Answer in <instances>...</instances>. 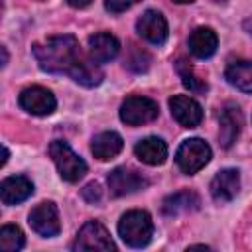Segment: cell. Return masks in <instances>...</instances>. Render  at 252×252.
<instances>
[{
    "mask_svg": "<svg viewBox=\"0 0 252 252\" xmlns=\"http://www.w3.org/2000/svg\"><path fill=\"white\" fill-rule=\"evenodd\" d=\"M33 55L43 71L69 75L83 87H96L102 81L98 63L81 51V45L73 35H55L35 43Z\"/></svg>",
    "mask_w": 252,
    "mask_h": 252,
    "instance_id": "6da1fadb",
    "label": "cell"
},
{
    "mask_svg": "<svg viewBox=\"0 0 252 252\" xmlns=\"http://www.w3.org/2000/svg\"><path fill=\"white\" fill-rule=\"evenodd\" d=\"M118 234L132 248L146 246L152 240V234H154L152 217L146 211H128V213H124L118 220Z\"/></svg>",
    "mask_w": 252,
    "mask_h": 252,
    "instance_id": "7a4b0ae2",
    "label": "cell"
},
{
    "mask_svg": "<svg viewBox=\"0 0 252 252\" xmlns=\"http://www.w3.org/2000/svg\"><path fill=\"white\" fill-rule=\"evenodd\" d=\"M49 156H51V159H53L59 175L65 181H69V183H77L87 173L85 159L79 158L67 142H61V140L51 142L49 144Z\"/></svg>",
    "mask_w": 252,
    "mask_h": 252,
    "instance_id": "3957f363",
    "label": "cell"
},
{
    "mask_svg": "<svg viewBox=\"0 0 252 252\" xmlns=\"http://www.w3.org/2000/svg\"><path fill=\"white\" fill-rule=\"evenodd\" d=\"M211 156H213L211 146L205 140H201V138H189V140L181 142V146L177 148L175 161H177V167L183 173L193 175V173H197L199 169H203L209 163Z\"/></svg>",
    "mask_w": 252,
    "mask_h": 252,
    "instance_id": "277c9868",
    "label": "cell"
},
{
    "mask_svg": "<svg viewBox=\"0 0 252 252\" xmlns=\"http://www.w3.org/2000/svg\"><path fill=\"white\" fill-rule=\"evenodd\" d=\"M159 106L148 96H128L120 106V120L128 126H142L156 120Z\"/></svg>",
    "mask_w": 252,
    "mask_h": 252,
    "instance_id": "5b68a950",
    "label": "cell"
},
{
    "mask_svg": "<svg viewBox=\"0 0 252 252\" xmlns=\"http://www.w3.org/2000/svg\"><path fill=\"white\" fill-rule=\"evenodd\" d=\"M73 250H100V252H110L114 250V242L108 234V230L98 222V220H89L81 226Z\"/></svg>",
    "mask_w": 252,
    "mask_h": 252,
    "instance_id": "8992f818",
    "label": "cell"
},
{
    "mask_svg": "<svg viewBox=\"0 0 252 252\" xmlns=\"http://www.w3.org/2000/svg\"><path fill=\"white\" fill-rule=\"evenodd\" d=\"M28 222H30V226H32L37 234H41V236H45V238L57 236L59 230H61L57 207H55L53 203H49V201H43V203L35 205V207L32 209L30 217H28Z\"/></svg>",
    "mask_w": 252,
    "mask_h": 252,
    "instance_id": "52a82bcc",
    "label": "cell"
},
{
    "mask_svg": "<svg viewBox=\"0 0 252 252\" xmlns=\"http://www.w3.org/2000/svg\"><path fill=\"white\" fill-rule=\"evenodd\" d=\"M18 102L26 112H30L33 116H47L57 106V100H55L53 93L43 89V87H28V89H24L20 93Z\"/></svg>",
    "mask_w": 252,
    "mask_h": 252,
    "instance_id": "ba28073f",
    "label": "cell"
},
{
    "mask_svg": "<svg viewBox=\"0 0 252 252\" xmlns=\"http://www.w3.org/2000/svg\"><path fill=\"white\" fill-rule=\"evenodd\" d=\"M148 185V179L142 177L136 169L130 167H116L108 175V189L114 197H124L130 193H136Z\"/></svg>",
    "mask_w": 252,
    "mask_h": 252,
    "instance_id": "9c48e42d",
    "label": "cell"
},
{
    "mask_svg": "<svg viewBox=\"0 0 252 252\" xmlns=\"http://www.w3.org/2000/svg\"><path fill=\"white\" fill-rule=\"evenodd\" d=\"M136 30L146 41L154 45H163L167 39V22L158 10H146L138 18Z\"/></svg>",
    "mask_w": 252,
    "mask_h": 252,
    "instance_id": "30bf717a",
    "label": "cell"
},
{
    "mask_svg": "<svg viewBox=\"0 0 252 252\" xmlns=\"http://www.w3.org/2000/svg\"><path fill=\"white\" fill-rule=\"evenodd\" d=\"M169 108L171 116L183 126V128H195L203 120V108L201 104L185 94H175L169 98Z\"/></svg>",
    "mask_w": 252,
    "mask_h": 252,
    "instance_id": "8fae6325",
    "label": "cell"
},
{
    "mask_svg": "<svg viewBox=\"0 0 252 252\" xmlns=\"http://www.w3.org/2000/svg\"><path fill=\"white\" fill-rule=\"evenodd\" d=\"M240 189V173L236 169H220L211 181V195L217 203H228Z\"/></svg>",
    "mask_w": 252,
    "mask_h": 252,
    "instance_id": "7c38bea8",
    "label": "cell"
},
{
    "mask_svg": "<svg viewBox=\"0 0 252 252\" xmlns=\"http://www.w3.org/2000/svg\"><path fill=\"white\" fill-rule=\"evenodd\" d=\"M118 51H120L118 39L106 32H100V33H94L89 37V55L98 65L112 61L118 55Z\"/></svg>",
    "mask_w": 252,
    "mask_h": 252,
    "instance_id": "4fadbf2b",
    "label": "cell"
},
{
    "mask_svg": "<svg viewBox=\"0 0 252 252\" xmlns=\"http://www.w3.org/2000/svg\"><path fill=\"white\" fill-rule=\"evenodd\" d=\"M33 193V183L24 175L6 177L0 185V199L4 205H18Z\"/></svg>",
    "mask_w": 252,
    "mask_h": 252,
    "instance_id": "5bb4252c",
    "label": "cell"
},
{
    "mask_svg": "<svg viewBox=\"0 0 252 252\" xmlns=\"http://www.w3.org/2000/svg\"><path fill=\"white\" fill-rule=\"evenodd\" d=\"M134 152H136V158L140 161H144L146 165H161L167 159V146L158 136H150V138L140 140L136 144Z\"/></svg>",
    "mask_w": 252,
    "mask_h": 252,
    "instance_id": "9a60e30c",
    "label": "cell"
},
{
    "mask_svg": "<svg viewBox=\"0 0 252 252\" xmlns=\"http://www.w3.org/2000/svg\"><path fill=\"white\" fill-rule=\"evenodd\" d=\"M219 39L211 28H197L189 35V51L199 59H209L217 51Z\"/></svg>",
    "mask_w": 252,
    "mask_h": 252,
    "instance_id": "2e32d148",
    "label": "cell"
},
{
    "mask_svg": "<svg viewBox=\"0 0 252 252\" xmlns=\"http://www.w3.org/2000/svg\"><path fill=\"white\" fill-rule=\"evenodd\" d=\"M124 142L120 138V134L116 132H100L98 136L93 138V144H91V152L94 154L96 159L100 161H106V159H112L114 156L120 154Z\"/></svg>",
    "mask_w": 252,
    "mask_h": 252,
    "instance_id": "e0dca14e",
    "label": "cell"
},
{
    "mask_svg": "<svg viewBox=\"0 0 252 252\" xmlns=\"http://www.w3.org/2000/svg\"><path fill=\"white\" fill-rule=\"evenodd\" d=\"M240 126H242V116L238 106H226L220 116V128H219V138L224 148H230L236 142L240 134Z\"/></svg>",
    "mask_w": 252,
    "mask_h": 252,
    "instance_id": "ac0fdd59",
    "label": "cell"
},
{
    "mask_svg": "<svg viewBox=\"0 0 252 252\" xmlns=\"http://www.w3.org/2000/svg\"><path fill=\"white\" fill-rule=\"evenodd\" d=\"M199 205H201V201L193 191H177V193L163 199L161 211L167 217H175V215H181V213L195 211V209H199Z\"/></svg>",
    "mask_w": 252,
    "mask_h": 252,
    "instance_id": "d6986e66",
    "label": "cell"
},
{
    "mask_svg": "<svg viewBox=\"0 0 252 252\" xmlns=\"http://www.w3.org/2000/svg\"><path fill=\"white\" fill-rule=\"evenodd\" d=\"M224 75H226V81L238 91L252 93V61H246V59L232 61L226 67Z\"/></svg>",
    "mask_w": 252,
    "mask_h": 252,
    "instance_id": "ffe728a7",
    "label": "cell"
},
{
    "mask_svg": "<svg viewBox=\"0 0 252 252\" xmlns=\"http://www.w3.org/2000/svg\"><path fill=\"white\" fill-rule=\"evenodd\" d=\"M24 246V232L14 226V224H6L0 230V248L4 252H16Z\"/></svg>",
    "mask_w": 252,
    "mask_h": 252,
    "instance_id": "44dd1931",
    "label": "cell"
},
{
    "mask_svg": "<svg viewBox=\"0 0 252 252\" xmlns=\"http://www.w3.org/2000/svg\"><path fill=\"white\" fill-rule=\"evenodd\" d=\"M177 71H179V75H181V81H183L185 89H189L191 93H205V91H207V83L201 81L185 61H179V63H177Z\"/></svg>",
    "mask_w": 252,
    "mask_h": 252,
    "instance_id": "7402d4cb",
    "label": "cell"
},
{
    "mask_svg": "<svg viewBox=\"0 0 252 252\" xmlns=\"http://www.w3.org/2000/svg\"><path fill=\"white\" fill-rule=\"evenodd\" d=\"M126 65H128L132 71L142 73V71L148 69V65H150V57H148V53L142 51V49H132V55L126 59Z\"/></svg>",
    "mask_w": 252,
    "mask_h": 252,
    "instance_id": "603a6c76",
    "label": "cell"
},
{
    "mask_svg": "<svg viewBox=\"0 0 252 252\" xmlns=\"http://www.w3.org/2000/svg\"><path fill=\"white\" fill-rule=\"evenodd\" d=\"M81 195H83V199H85L87 203H98L100 197H102V189H100L98 183L93 181V183H87V185L83 187Z\"/></svg>",
    "mask_w": 252,
    "mask_h": 252,
    "instance_id": "cb8c5ba5",
    "label": "cell"
},
{
    "mask_svg": "<svg viewBox=\"0 0 252 252\" xmlns=\"http://www.w3.org/2000/svg\"><path fill=\"white\" fill-rule=\"evenodd\" d=\"M140 0H104V8L112 14H120V12H126L130 10L134 4H138Z\"/></svg>",
    "mask_w": 252,
    "mask_h": 252,
    "instance_id": "d4e9b609",
    "label": "cell"
},
{
    "mask_svg": "<svg viewBox=\"0 0 252 252\" xmlns=\"http://www.w3.org/2000/svg\"><path fill=\"white\" fill-rule=\"evenodd\" d=\"M93 0H67V4L69 6H73V8H85V6H89Z\"/></svg>",
    "mask_w": 252,
    "mask_h": 252,
    "instance_id": "484cf974",
    "label": "cell"
},
{
    "mask_svg": "<svg viewBox=\"0 0 252 252\" xmlns=\"http://www.w3.org/2000/svg\"><path fill=\"white\" fill-rule=\"evenodd\" d=\"M2 152H4V158H2V165H6V161H8V156H10V154H8V148L4 146V148H2Z\"/></svg>",
    "mask_w": 252,
    "mask_h": 252,
    "instance_id": "4316f807",
    "label": "cell"
},
{
    "mask_svg": "<svg viewBox=\"0 0 252 252\" xmlns=\"http://www.w3.org/2000/svg\"><path fill=\"white\" fill-rule=\"evenodd\" d=\"M8 63V53H6V47H2V65Z\"/></svg>",
    "mask_w": 252,
    "mask_h": 252,
    "instance_id": "83f0119b",
    "label": "cell"
},
{
    "mask_svg": "<svg viewBox=\"0 0 252 252\" xmlns=\"http://www.w3.org/2000/svg\"><path fill=\"white\" fill-rule=\"evenodd\" d=\"M173 2H175V4H191L193 0H173Z\"/></svg>",
    "mask_w": 252,
    "mask_h": 252,
    "instance_id": "f1b7e54d",
    "label": "cell"
},
{
    "mask_svg": "<svg viewBox=\"0 0 252 252\" xmlns=\"http://www.w3.org/2000/svg\"><path fill=\"white\" fill-rule=\"evenodd\" d=\"M248 26H250V33H252V20H250V22H248Z\"/></svg>",
    "mask_w": 252,
    "mask_h": 252,
    "instance_id": "f546056e",
    "label": "cell"
}]
</instances>
